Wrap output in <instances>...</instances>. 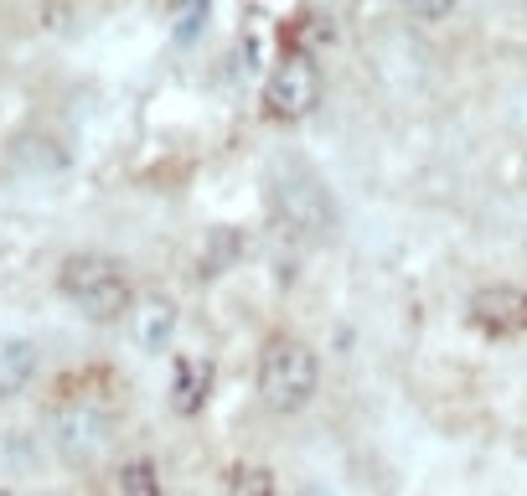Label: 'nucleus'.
Here are the masks:
<instances>
[{
    "mask_svg": "<svg viewBox=\"0 0 527 496\" xmlns=\"http://www.w3.org/2000/svg\"><path fill=\"white\" fill-rule=\"evenodd\" d=\"M254 393L274 419L305 414L321 393V357L295 331H269L254 357Z\"/></svg>",
    "mask_w": 527,
    "mask_h": 496,
    "instance_id": "1",
    "label": "nucleus"
},
{
    "mask_svg": "<svg viewBox=\"0 0 527 496\" xmlns=\"http://www.w3.org/2000/svg\"><path fill=\"white\" fill-rule=\"evenodd\" d=\"M57 295L93 326H119L135 310V279L114 254L78 248V254L57 264Z\"/></svg>",
    "mask_w": 527,
    "mask_h": 496,
    "instance_id": "2",
    "label": "nucleus"
},
{
    "mask_svg": "<svg viewBox=\"0 0 527 496\" xmlns=\"http://www.w3.org/2000/svg\"><path fill=\"white\" fill-rule=\"evenodd\" d=\"M52 445L57 455L78 465V471H88V465H99L119 450V414L109 409V403L99 398H73L62 403L57 419H52Z\"/></svg>",
    "mask_w": 527,
    "mask_h": 496,
    "instance_id": "3",
    "label": "nucleus"
},
{
    "mask_svg": "<svg viewBox=\"0 0 527 496\" xmlns=\"http://www.w3.org/2000/svg\"><path fill=\"white\" fill-rule=\"evenodd\" d=\"M269 207H274L279 223L305 233V238H321L336 223V212H331L336 202L326 192V181L310 166H300V161H274V171H269Z\"/></svg>",
    "mask_w": 527,
    "mask_h": 496,
    "instance_id": "4",
    "label": "nucleus"
},
{
    "mask_svg": "<svg viewBox=\"0 0 527 496\" xmlns=\"http://www.w3.org/2000/svg\"><path fill=\"white\" fill-rule=\"evenodd\" d=\"M259 104L274 124H300L321 109V62L310 57V47H279L274 68L264 78Z\"/></svg>",
    "mask_w": 527,
    "mask_h": 496,
    "instance_id": "5",
    "label": "nucleus"
},
{
    "mask_svg": "<svg viewBox=\"0 0 527 496\" xmlns=\"http://www.w3.org/2000/svg\"><path fill=\"white\" fill-rule=\"evenodd\" d=\"M465 326L486 341H512L527 331V290L512 285V279H491V285H476L471 300H465Z\"/></svg>",
    "mask_w": 527,
    "mask_h": 496,
    "instance_id": "6",
    "label": "nucleus"
},
{
    "mask_svg": "<svg viewBox=\"0 0 527 496\" xmlns=\"http://www.w3.org/2000/svg\"><path fill=\"white\" fill-rule=\"evenodd\" d=\"M212 357H176V372H171V414L176 419H197L207 409V398H212Z\"/></svg>",
    "mask_w": 527,
    "mask_h": 496,
    "instance_id": "7",
    "label": "nucleus"
},
{
    "mask_svg": "<svg viewBox=\"0 0 527 496\" xmlns=\"http://www.w3.org/2000/svg\"><path fill=\"white\" fill-rule=\"evenodd\" d=\"M42 372V341L37 336H0V403L21 398Z\"/></svg>",
    "mask_w": 527,
    "mask_h": 496,
    "instance_id": "8",
    "label": "nucleus"
},
{
    "mask_svg": "<svg viewBox=\"0 0 527 496\" xmlns=\"http://www.w3.org/2000/svg\"><path fill=\"white\" fill-rule=\"evenodd\" d=\"M114 491L119 496H166V476L150 455H130V460H119V471H114Z\"/></svg>",
    "mask_w": 527,
    "mask_h": 496,
    "instance_id": "9",
    "label": "nucleus"
},
{
    "mask_svg": "<svg viewBox=\"0 0 527 496\" xmlns=\"http://www.w3.org/2000/svg\"><path fill=\"white\" fill-rule=\"evenodd\" d=\"M171 331H176V305L171 300H145V310H140V321H135V341L145 352H161L166 341H171Z\"/></svg>",
    "mask_w": 527,
    "mask_h": 496,
    "instance_id": "10",
    "label": "nucleus"
},
{
    "mask_svg": "<svg viewBox=\"0 0 527 496\" xmlns=\"http://www.w3.org/2000/svg\"><path fill=\"white\" fill-rule=\"evenodd\" d=\"M223 496H279V481H274L269 465L238 460V465H228V476H223Z\"/></svg>",
    "mask_w": 527,
    "mask_h": 496,
    "instance_id": "11",
    "label": "nucleus"
},
{
    "mask_svg": "<svg viewBox=\"0 0 527 496\" xmlns=\"http://www.w3.org/2000/svg\"><path fill=\"white\" fill-rule=\"evenodd\" d=\"M403 11H409L414 21H445L455 11V0H398Z\"/></svg>",
    "mask_w": 527,
    "mask_h": 496,
    "instance_id": "12",
    "label": "nucleus"
}]
</instances>
